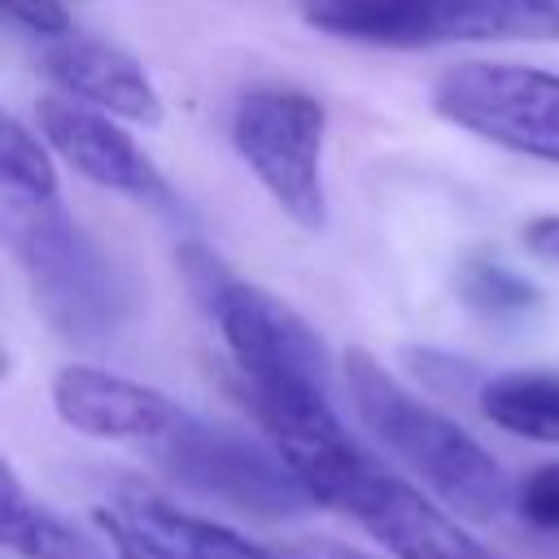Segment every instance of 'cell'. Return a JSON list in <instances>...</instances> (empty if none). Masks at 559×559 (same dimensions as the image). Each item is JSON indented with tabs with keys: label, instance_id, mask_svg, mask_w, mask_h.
I'll return each instance as SVG.
<instances>
[{
	"label": "cell",
	"instance_id": "6da1fadb",
	"mask_svg": "<svg viewBox=\"0 0 559 559\" xmlns=\"http://www.w3.org/2000/svg\"><path fill=\"white\" fill-rule=\"evenodd\" d=\"M341 380L362 428L454 515L498 520L515 502V485L502 463L463 424L397 384L367 349H345Z\"/></svg>",
	"mask_w": 559,
	"mask_h": 559
},
{
	"label": "cell",
	"instance_id": "7a4b0ae2",
	"mask_svg": "<svg viewBox=\"0 0 559 559\" xmlns=\"http://www.w3.org/2000/svg\"><path fill=\"white\" fill-rule=\"evenodd\" d=\"M179 262L245 380L249 411L332 402L328 345L288 301L236 280L205 245H183Z\"/></svg>",
	"mask_w": 559,
	"mask_h": 559
},
{
	"label": "cell",
	"instance_id": "3957f363",
	"mask_svg": "<svg viewBox=\"0 0 559 559\" xmlns=\"http://www.w3.org/2000/svg\"><path fill=\"white\" fill-rule=\"evenodd\" d=\"M4 245L17 258L39 314L66 341H105L131 310V288L114 258L66 214L61 197H0Z\"/></svg>",
	"mask_w": 559,
	"mask_h": 559
},
{
	"label": "cell",
	"instance_id": "277c9868",
	"mask_svg": "<svg viewBox=\"0 0 559 559\" xmlns=\"http://www.w3.org/2000/svg\"><path fill=\"white\" fill-rule=\"evenodd\" d=\"M301 13L323 35L380 48L559 39V0H306Z\"/></svg>",
	"mask_w": 559,
	"mask_h": 559
},
{
	"label": "cell",
	"instance_id": "5b68a950",
	"mask_svg": "<svg viewBox=\"0 0 559 559\" xmlns=\"http://www.w3.org/2000/svg\"><path fill=\"white\" fill-rule=\"evenodd\" d=\"M328 109L301 87H249L231 105V144L266 197L306 231L328 223Z\"/></svg>",
	"mask_w": 559,
	"mask_h": 559
},
{
	"label": "cell",
	"instance_id": "8992f818",
	"mask_svg": "<svg viewBox=\"0 0 559 559\" xmlns=\"http://www.w3.org/2000/svg\"><path fill=\"white\" fill-rule=\"evenodd\" d=\"M153 463L183 485L197 498L223 502L245 515H297L314 507V498L301 489L293 467L280 459V450L266 441H253L236 428L205 424L197 415H179L175 428H166L157 441H148Z\"/></svg>",
	"mask_w": 559,
	"mask_h": 559
},
{
	"label": "cell",
	"instance_id": "52a82bcc",
	"mask_svg": "<svg viewBox=\"0 0 559 559\" xmlns=\"http://www.w3.org/2000/svg\"><path fill=\"white\" fill-rule=\"evenodd\" d=\"M432 109L467 135L559 166V74L515 61H459L432 87Z\"/></svg>",
	"mask_w": 559,
	"mask_h": 559
},
{
	"label": "cell",
	"instance_id": "ba28073f",
	"mask_svg": "<svg viewBox=\"0 0 559 559\" xmlns=\"http://www.w3.org/2000/svg\"><path fill=\"white\" fill-rule=\"evenodd\" d=\"M35 131L87 183L109 188V192H122V197H148V201H162L166 197L162 170L114 122V114L92 109V105H83L74 96H44L35 105Z\"/></svg>",
	"mask_w": 559,
	"mask_h": 559
},
{
	"label": "cell",
	"instance_id": "9c48e42d",
	"mask_svg": "<svg viewBox=\"0 0 559 559\" xmlns=\"http://www.w3.org/2000/svg\"><path fill=\"white\" fill-rule=\"evenodd\" d=\"M345 515L358 520L393 559H498L459 524L454 511H445V502L437 507L380 463L367 472Z\"/></svg>",
	"mask_w": 559,
	"mask_h": 559
},
{
	"label": "cell",
	"instance_id": "30bf717a",
	"mask_svg": "<svg viewBox=\"0 0 559 559\" xmlns=\"http://www.w3.org/2000/svg\"><path fill=\"white\" fill-rule=\"evenodd\" d=\"M39 70L48 74L52 87H61V96H74L92 109H105L122 122H140V127H157L162 122V96L148 79V70L92 35H61L48 39L39 52Z\"/></svg>",
	"mask_w": 559,
	"mask_h": 559
},
{
	"label": "cell",
	"instance_id": "8fae6325",
	"mask_svg": "<svg viewBox=\"0 0 559 559\" xmlns=\"http://www.w3.org/2000/svg\"><path fill=\"white\" fill-rule=\"evenodd\" d=\"M52 411L74 432L109 441H157L183 415V406L162 389L100 367H61L52 376Z\"/></svg>",
	"mask_w": 559,
	"mask_h": 559
},
{
	"label": "cell",
	"instance_id": "7c38bea8",
	"mask_svg": "<svg viewBox=\"0 0 559 559\" xmlns=\"http://www.w3.org/2000/svg\"><path fill=\"white\" fill-rule=\"evenodd\" d=\"M480 411L515 437L559 445V371H498L480 384Z\"/></svg>",
	"mask_w": 559,
	"mask_h": 559
},
{
	"label": "cell",
	"instance_id": "4fadbf2b",
	"mask_svg": "<svg viewBox=\"0 0 559 559\" xmlns=\"http://www.w3.org/2000/svg\"><path fill=\"white\" fill-rule=\"evenodd\" d=\"M0 537L17 559H87V542L39 498H31L17 472L0 467Z\"/></svg>",
	"mask_w": 559,
	"mask_h": 559
},
{
	"label": "cell",
	"instance_id": "5bb4252c",
	"mask_svg": "<svg viewBox=\"0 0 559 559\" xmlns=\"http://www.w3.org/2000/svg\"><path fill=\"white\" fill-rule=\"evenodd\" d=\"M0 183H4V192H22V197H39V201L57 197V170L48 157V140L35 135L13 114L0 118Z\"/></svg>",
	"mask_w": 559,
	"mask_h": 559
},
{
	"label": "cell",
	"instance_id": "9a60e30c",
	"mask_svg": "<svg viewBox=\"0 0 559 559\" xmlns=\"http://www.w3.org/2000/svg\"><path fill=\"white\" fill-rule=\"evenodd\" d=\"M459 293L467 306H476L485 319H524L528 310L542 306L537 288L528 280H520L511 266H502L498 258H476L463 266L459 275Z\"/></svg>",
	"mask_w": 559,
	"mask_h": 559
},
{
	"label": "cell",
	"instance_id": "2e32d148",
	"mask_svg": "<svg viewBox=\"0 0 559 559\" xmlns=\"http://www.w3.org/2000/svg\"><path fill=\"white\" fill-rule=\"evenodd\" d=\"M96 528L105 533L114 559H201V555H192L183 542H175V537H166L162 528H153V524H144L140 515H131L122 502L96 511Z\"/></svg>",
	"mask_w": 559,
	"mask_h": 559
},
{
	"label": "cell",
	"instance_id": "e0dca14e",
	"mask_svg": "<svg viewBox=\"0 0 559 559\" xmlns=\"http://www.w3.org/2000/svg\"><path fill=\"white\" fill-rule=\"evenodd\" d=\"M515 511L533 528L559 533V459L555 463H537L533 472H524V480L515 485Z\"/></svg>",
	"mask_w": 559,
	"mask_h": 559
},
{
	"label": "cell",
	"instance_id": "ac0fdd59",
	"mask_svg": "<svg viewBox=\"0 0 559 559\" xmlns=\"http://www.w3.org/2000/svg\"><path fill=\"white\" fill-rule=\"evenodd\" d=\"M4 17H9V26H17L22 35H31L39 44L61 39V35L74 31L61 0H4Z\"/></svg>",
	"mask_w": 559,
	"mask_h": 559
},
{
	"label": "cell",
	"instance_id": "d6986e66",
	"mask_svg": "<svg viewBox=\"0 0 559 559\" xmlns=\"http://www.w3.org/2000/svg\"><path fill=\"white\" fill-rule=\"evenodd\" d=\"M275 555L280 559H380L371 550H358V546H345V542H328V537H293V542H280Z\"/></svg>",
	"mask_w": 559,
	"mask_h": 559
},
{
	"label": "cell",
	"instance_id": "ffe728a7",
	"mask_svg": "<svg viewBox=\"0 0 559 559\" xmlns=\"http://www.w3.org/2000/svg\"><path fill=\"white\" fill-rule=\"evenodd\" d=\"M520 240H524V249H528L533 258L559 266V214H537V218H528L524 231H520Z\"/></svg>",
	"mask_w": 559,
	"mask_h": 559
}]
</instances>
